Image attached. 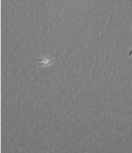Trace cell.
Instances as JSON below:
<instances>
[{
  "label": "cell",
  "instance_id": "cell-1",
  "mask_svg": "<svg viewBox=\"0 0 132 153\" xmlns=\"http://www.w3.org/2000/svg\"><path fill=\"white\" fill-rule=\"evenodd\" d=\"M52 63V59L49 57H45L38 59V65L40 66H44V67H45V66L50 65Z\"/></svg>",
  "mask_w": 132,
  "mask_h": 153
},
{
  "label": "cell",
  "instance_id": "cell-2",
  "mask_svg": "<svg viewBox=\"0 0 132 153\" xmlns=\"http://www.w3.org/2000/svg\"><path fill=\"white\" fill-rule=\"evenodd\" d=\"M131 55H132V48H131V51H129V53H128V56H129V57H131Z\"/></svg>",
  "mask_w": 132,
  "mask_h": 153
},
{
  "label": "cell",
  "instance_id": "cell-3",
  "mask_svg": "<svg viewBox=\"0 0 132 153\" xmlns=\"http://www.w3.org/2000/svg\"><path fill=\"white\" fill-rule=\"evenodd\" d=\"M131 1H132V0H131Z\"/></svg>",
  "mask_w": 132,
  "mask_h": 153
}]
</instances>
